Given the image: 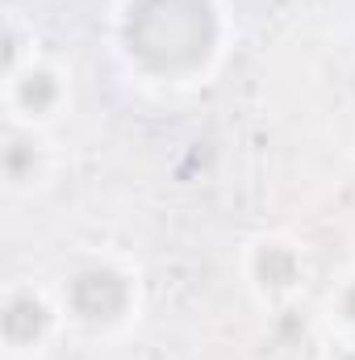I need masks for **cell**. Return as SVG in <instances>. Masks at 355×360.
Listing matches in <instances>:
<instances>
[{"instance_id": "6da1fadb", "label": "cell", "mask_w": 355, "mask_h": 360, "mask_svg": "<svg viewBox=\"0 0 355 360\" xmlns=\"http://www.w3.org/2000/svg\"><path fill=\"white\" fill-rule=\"evenodd\" d=\"M117 38L134 72L163 84H184L213 68L226 21L217 0H126Z\"/></svg>"}, {"instance_id": "7a4b0ae2", "label": "cell", "mask_w": 355, "mask_h": 360, "mask_svg": "<svg viewBox=\"0 0 355 360\" xmlns=\"http://www.w3.org/2000/svg\"><path fill=\"white\" fill-rule=\"evenodd\" d=\"M59 310L88 331H113L134 319L138 281H134V272H126L113 260H84L63 276Z\"/></svg>"}, {"instance_id": "3957f363", "label": "cell", "mask_w": 355, "mask_h": 360, "mask_svg": "<svg viewBox=\"0 0 355 360\" xmlns=\"http://www.w3.org/2000/svg\"><path fill=\"white\" fill-rule=\"evenodd\" d=\"M4 96H8L13 122H21V126H42V122H51V117H59V109L67 105V80H63L59 68H51V63H42V59H29V63L8 68Z\"/></svg>"}, {"instance_id": "277c9868", "label": "cell", "mask_w": 355, "mask_h": 360, "mask_svg": "<svg viewBox=\"0 0 355 360\" xmlns=\"http://www.w3.org/2000/svg\"><path fill=\"white\" fill-rule=\"evenodd\" d=\"M55 319H59V306L34 289V285H13L4 293V310H0V335H4V348L8 356H29V352H42L46 340L55 335Z\"/></svg>"}, {"instance_id": "5b68a950", "label": "cell", "mask_w": 355, "mask_h": 360, "mask_svg": "<svg viewBox=\"0 0 355 360\" xmlns=\"http://www.w3.org/2000/svg\"><path fill=\"white\" fill-rule=\"evenodd\" d=\"M247 276H251V289L267 297V302H284L301 289V276H305V260H301V248L280 239V235H267L260 243H251L247 252Z\"/></svg>"}, {"instance_id": "8992f818", "label": "cell", "mask_w": 355, "mask_h": 360, "mask_svg": "<svg viewBox=\"0 0 355 360\" xmlns=\"http://www.w3.org/2000/svg\"><path fill=\"white\" fill-rule=\"evenodd\" d=\"M0 168H4L8 188H29V184L42 180V172H46V147L38 139V126L8 122L4 147H0Z\"/></svg>"}, {"instance_id": "52a82bcc", "label": "cell", "mask_w": 355, "mask_h": 360, "mask_svg": "<svg viewBox=\"0 0 355 360\" xmlns=\"http://www.w3.org/2000/svg\"><path fill=\"white\" fill-rule=\"evenodd\" d=\"M335 314L343 319V327L355 335V276L343 285V289H339V297H335Z\"/></svg>"}, {"instance_id": "ba28073f", "label": "cell", "mask_w": 355, "mask_h": 360, "mask_svg": "<svg viewBox=\"0 0 355 360\" xmlns=\"http://www.w3.org/2000/svg\"><path fill=\"white\" fill-rule=\"evenodd\" d=\"M330 360H355V344H343V348H339Z\"/></svg>"}]
</instances>
